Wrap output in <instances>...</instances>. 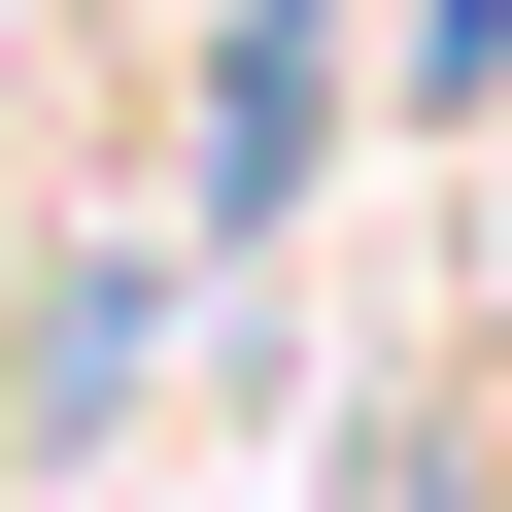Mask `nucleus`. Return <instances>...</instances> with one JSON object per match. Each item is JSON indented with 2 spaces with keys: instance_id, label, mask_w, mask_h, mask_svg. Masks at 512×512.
Returning a JSON list of instances; mask_svg holds the SVG:
<instances>
[{
  "instance_id": "obj_1",
  "label": "nucleus",
  "mask_w": 512,
  "mask_h": 512,
  "mask_svg": "<svg viewBox=\"0 0 512 512\" xmlns=\"http://www.w3.org/2000/svg\"><path fill=\"white\" fill-rule=\"evenodd\" d=\"M308 137H342V35H308V0H239V69H205V205L274 239V205H308Z\"/></svg>"
}]
</instances>
